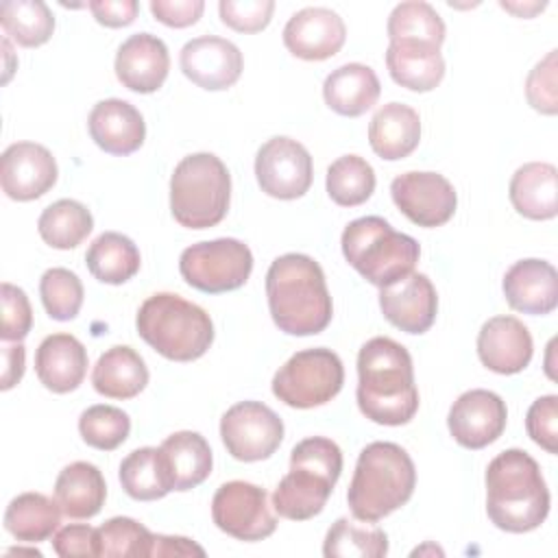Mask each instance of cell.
Returning a JSON list of instances; mask_svg holds the SVG:
<instances>
[{"instance_id":"obj_12","label":"cell","mask_w":558,"mask_h":558,"mask_svg":"<svg viewBox=\"0 0 558 558\" xmlns=\"http://www.w3.org/2000/svg\"><path fill=\"white\" fill-rule=\"evenodd\" d=\"M220 438L240 462L266 460L283 440V421L262 401H240L222 414Z\"/></svg>"},{"instance_id":"obj_11","label":"cell","mask_w":558,"mask_h":558,"mask_svg":"<svg viewBox=\"0 0 558 558\" xmlns=\"http://www.w3.org/2000/svg\"><path fill=\"white\" fill-rule=\"evenodd\" d=\"M211 519L218 530L246 543L268 538L277 530L268 493L244 480L227 482L214 493Z\"/></svg>"},{"instance_id":"obj_37","label":"cell","mask_w":558,"mask_h":558,"mask_svg":"<svg viewBox=\"0 0 558 558\" xmlns=\"http://www.w3.org/2000/svg\"><path fill=\"white\" fill-rule=\"evenodd\" d=\"M325 558H381L388 554V536L379 527H366L340 517L325 536Z\"/></svg>"},{"instance_id":"obj_6","label":"cell","mask_w":558,"mask_h":558,"mask_svg":"<svg viewBox=\"0 0 558 558\" xmlns=\"http://www.w3.org/2000/svg\"><path fill=\"white\" fill-rule=\"evenodd\" d=\"M135 327L148 347L172 362L198 360L214 342L209 314L172 292L150 294L137 310Z\"/></svg>"},{"instance_id":"obj_31","label":"cell","mask_w":558,"mask_h":558,"mask_svg":"<svg viewBox=\"0 0 558 558\" xmlns=\"http://www.w3.org/2000/svg\"><path fill=\"white\" fill-rule=\"evenodd\" d=\"M118 477L124 493L137 501H155L174 490L168 462L157 447L133 449L120 462Z\"/></svg>"},{"instance_id":"obj_38","label":"cell","mask_w":558,"mask_h":558,"mask_svg":"<svg viewBox=\"0 0 558 558\" xmlns=\"http://www.w3.org/2000/svg\"><path fill=\"white\" fill-rule=\"evenodd\" d=\"M327 194L340 207H355L375 192V170L360 155H342L327 168Z\"/></svg>"},{"instance_id":"obj_39","label":"cell","mask_w":558,"mask_h":558,"mask_svg":"<svg viewBox=\"0 0 558 558\" xmlns=\"http://www.w3.org/2000/svg\"><path fill=\"white\" fill-rule=\"evenodd\" d=\"M388 39L390 41H425L432 46H442L445 22L429 2L408 0L392 9L388 17Z\"/></svg>"},{"instance_id":"obj_3","label":"cell","mask_w":558,"mask_h":558,"mask_svg":"<svg viewBox=\"0 0 558 558\" xmlns=\"http://www.w3.org/2000/svg\"><path fill=\"white\" fill-rule=\"evenodd\" d=\"M549 490L538 462L523 449H506L486 469V512L512 534L536 530L549 514Z\"/></svg>"},{"instance_id":"obj_30","label":"cell","mask_w":558,"mask_h":558,"mask_svg":"<svg viewBox=\"0 0 558 558\" xmlns=\"http://www.w3.org/2000/svg\"><path fill=\"white\" fill-rule=\"evenodd\" d=\"M92 384L94 390L107 399H133L146 388L148 368L135 349L116 344L94 364Z\"/></svg>"},{"instance_id":"obj_14","label":"cell","mask_w":558,"mask_h":558,"mask_svg":"<svg viewBox=\"0 0 558 558\" xmlns=\"http://www.w3.org/2000/svg\"><path fill=\"white\" fill-rule=\"evenodd\" d=\"M390 196L408 220L427 229L449 222L458 205L453 185L438 172H403L392 179Z\"/></svg>"},{"instance_id":"obj_20","label":"cell","mask_w":558,"mask_h":558,"mask_svg":"<svg viewBox=\"0 0 558 558\" xmlns=\"http://www.w3.org/2000/svg\"><path fill=\"white\" fill-rule=\"evenodd\" d=\"M118 81L137 94L157 92L170 70V54L157 35L135 33L124 39L116 52L113 63Z\"/></svg>"},{"instance_id":"obj_29","label":"cell","mask_w":558,"mask_h":558,"mask_svg":"<svg viewBox=\"0 0 558 558\" xmlns=\"http://www.w3.org/2000/svg\"><path fill=\"white\" fill-rule=\"evenodd\" d=\"M107 497V484L100 469L92 462H72L63 466L54 482V499L70 519H92L100 512Z\"/></svg>"},{"instance_id":"obj_40","label":"cell","mask_w":558,"mask_h":558,"mask_svg":"<svg viewBox=\"0 0 558 558\" xmlns=\"http://www.w3.org/2000/svg\"><path fill=\"white\" fill-rule=\"evenodd\" d=\"M98 530V556L150 558L155 534L131 517H113Z\"/></svg>"},{"instance_id":"obj_15","label":"cell","mask_w":558,"mask_h":558,"mask_svg":"<svg viewBox=\"0 0 558 558\" xmlns=\"http://www.w3.org/2000/svg\"><path fill=\"white\" fill-rule=\"evenodd\" d=\"M506 421V401L493 390L473 388L453 401L447 427L460 447L484 449L504 434Z\"/></svg>"},{"instance_id":"obj_27","label":"cell","mask_w":558,"mask_h":558,"mask_svg":"<svg viewBox=\"0 0 558 558\" xmlns=\"http://www.w3.org/2000/svg\"><path fill=\"white\" fill-rule=\"evenodd\" d=\"M510 203L530 220H549L558 214V170L545 161L517 168L510 179Z\"/></svg>"},{"instance_id":"obj_42","label":"cell","mask_w":558,"mask_h":558,"mask_svg":"<svg viewBox=\"0 0 558 558\" xmlns=\"http://www.w3.org/2000/svg\"><path fill=\"white\" fill-rule=\"evenodd\" d=\"M39 296L50 318L72 320L83 305V283L68 268H48L39 279Z\"/></svg>"},{"instance_id":"obj_48","label":"cell","mask_w":558,"mask_h":558,"mask_svg":"<svg viewBox=\"0 0 558 558\" xmlns=\"http://www.w3.org/2000/svg\"><path fill=\"white\" fill-rule=\"evenodd\" d=\"M203 0H150V13L155 15V20L172 28H185L196 24L203 15Z\"/></svg>"},{"instance_id":"obj_16","label":"cell","mask_w":558,"mask_h":558,"mask_svg":"<svg viewBox=\"0 0 558 558\" xmlns=\"http://www.w3.org/2000/svg\"><path fill=\"white\" fill-rule=\"evenodd\" d=\"M52 153L35 142H15L0 157V185L13 201H35L57 183Z\"/></svg>"},{"instance_id":"obj_32","label":"cell","mask_w":558,"mask_h":558,"mask_svg":"<svg viewBox=\"0 0 558 558\" xmlns=\"http://www.w3.org/2000/svg\"><path fill=\"white\" fill-rule=\"evenodd\" d=\"M161 453L168 462L174 490H190L203 484L211 473V449L198 432H174L161 442Z\"/></svg>"},{"instance_id":"obj_22","label":"cell","mask_w":558,"mask_h":558,"mask_svg":"<svg viewBox=\"0 0 558 558\" xmlns=\"http://www.w3.org/2000/svg\"><path fill=\"white\" fill-rule=\"evenodd\" d=\"M508 305L517 312L545 316L558 305V272L545 259L514 262L501 281Z\"/></svg>"},{"instance_id":"obj_47","label":"cell","mask_w":558,"mask_h":558,"mask_svg":"<svg viewBox=\"0 0 558 558\" xmlns=\"http://www.w3.org/2000/svg\"><path fill=\"white\" fill-rule=\"evenodd\" d=\"M52 549L61 558L98 556V530L85 523H72L52 534Z\"/></svg>"},{"instance_id":"obj_1","label":"cell","mask_w":558,"mask_h":558,"mask_svg":"<svg viewBox=\"0 0 558 558\" xmlns=\"http://www.w3.org/2000/svg\"><path fill=\"white\" fill-rule=\"evenodd\" d=\"M357 408L379 425H405L418 410V390L408 349L375 336L357 353Z\"/></svg>"},{"instance_id":"obj_18","label":"cell","mask_w":558,"mask_h":558,"mask_svg":"<svg viewBox=\"0 0 558 558\" xmlns=\"http://www.w3.org/2000/svg\"><path fill=\"white\" fill-rule=\"evenodd\" d=\"M379 307L384 318L405 333H425L438 312V294L423 272H410L403 279L381 288Z\"/></svg>"},{"instance_id":"obj_25","label":"cell","mask_w":558,"mask_h":558,"mask_svg":"<svg viewBox=\"0 0 558 558\" xmlns=\"http://www.w3.org/2000/svg\"><path fill=\"white\" fill-rule=\"evenodd\" d=\"M386 65L392 81L410 92H432L445 76L440 48L425 41H390Z\"/></svg>"},{"instance_id":"obj_23","label":"cell","mask_w":558,"mask_h":558,"mask_svg":"<svg viewBox=\"0 0 558 558\" xmlns=\"http://www.w3.org/2000/svg\"><path fill=\"white\" fill-rule=\"evenodd\" d=\"M87 129L94 144L109 155H131L146 137L142 113L122 98H107L94 105L87 118Z\"/></svg>"},{"instance_id":"obj_13","label":"cell","mask_w":558,"mask_h":558,"mask_svg":"<svg viewBox=\"0 0 558 558\" xmlns=\"http://www.w3.org/2000/svg\"><path fill=\"white\" fill-rule=\"evenodd\" d=\"M255 177L272 198L294 201L301 198L314 179V163L307 148L286 135L270 137L255 157Z\"/></svg>"},{"instance_id":"obj_28","label":"cell","mask_w":558,"mask_h":558,"mask_svg":"<svg viewBox=\"0 0 558 558\" xmlns=\"http://www.w3.org/2000/svg\"><path fill=\"white\" fill-rule=\"evenodd\" d=\"M379 92L381 85L375 70L364 63H344L327 74L323 83L327 107L347 118L366 113L377 102Z\"/></svg>"},{"instance_id":"obj_26","label":"cell","mask_w":558,"mask_h":558,"mask_svg":"<svg viewBox=\"0 0 558 558\" xmlns=\"http://www.w3.org/2000/svg\"><path fill=\"white\" fill-rule=\"evenodd\" d=\"M421 142V118L403 102H388L377 109L368 124V144L386 161H399L414 153Z\"/></svg>"},{"instance_id":"obj_41","label":"cell","mask_w":558,"mask_h":558,"mask_svg":"<svg viewBox=\"0 0 558 558\" xmlns=\"http://www.w3.org/2000/svg\"><path fill=\"white\" fill-rule=\"evenodd\" d=\"M81 438L100 451H111L120 447L131 432V418L124 410L116 405H89L78 416Z\"/></svg>"},{"instance_id":"obj_7","label":"cell","mask_w":558,"mask_h":558,"mask_svg":"<svg viewBox=\"0 0 558 558\" xmlns=\"http://www.w3.org/2000/svg\"><path fill=\"white\" fill-rule=\"evenodd\" d=\"M342 255L368 283L386 288L410 275L421 257L418 242L395 231L379 216H362L351 220L340 238Z\"/></svg>"},{"instance_id":"obj_51","label":"cell","mask_w":558,"mask_h":558,"mask_svg":"<svg viewBox=\"0 0 558 558\" xmlns=\"http://www.w3.org/2000/svg\"><path fill=\"white\" fill-rule=\"evenodd\" d=\"M2 362H4V368H2V384H0V388L9 390L24 375V347L20 342L4 344L2 347Z\"/></svg>"},{"instance_id":"obj_4","label":"cell","mask_w":558,"mask_h":558,"mask_svg":"<svg viewBox=\"0 0 558 558\" xmlns=\"http://www.w3.org/2000/svg\"><path fill=\"white\" fill-rule=\"evenodd\" d=\"M416 469L408 451L397 442L375 440L366 445L347 490V504L357 521L375 523L412 497Z\"/></svg>"},{"instance_id":"obj_34","label":"cell","mask_w":558,"mask_h":558,"mask_svg":"<svg viewBox=\"0 0 558 558\" xmlns=\"http://www.w3.org/2000/svg\"><path fill=\"white\" fill-rule=\"evenodd\" d=\"M85 264L94 279L109 286H120L135 277L142 257L140 248L131 238L118 231H105L89 244L85 253Z\"/></svg>"},{"instance_id":"obj_49","label":"cell","mask_w":558,"mask_h":558,"mask_svg":"<svg viewBox=\"0 0 558 558\" xmlns=\"http://www.w3.org/2000/svg\"><path fill=\"white\" fill-rule=\"evenodd\" d=\"M89 11L94 13L96 22L109 28L129 26L140 11V4L135 0H92Z\"/></svg>"},{"instance_id":"obj_2","label":"cell","mask_w":558,"mask_h":558,"mask_svg":"<svg viewBox=\"0 0 558 558\" xmlns=\"http://www.w3.org/2000/svg\"><path fill=\"white\" fill-rule=\"evenodd\" d=\"M268 310L288 336H316L333 316L320 264L303 253L277 257L266 272Z\"/></svg>"},{"instance_id":"obj_52","label":"cell","mask_w":558,"mask_h":558,"mask_svg":"<svg viewBox=\"0 0 558 558\" xmlns=\"http://www.w3.org/2000/svg\"><path fill=\"white\" fill-rule=\"evenodd\" d=\"M504 9H508V11H512V13H517V15H521V17H530V15H534L536 11H541V9H545V2H534V4H512V2H499Z\"/></svg>"},{"instance_id":"obj_19","label":"cell","mask_w":558,"mask_h":558,"mask_svg":"<svg viewBox=\"0 0 558 558\" xmlns=\"http://www.w3.org/2000/svg\"><path fill=\"white\" fill-rule=\"evenodd\" d=\"M344 20L325 7H305L283 26V46L305 61H325L333 57L344 46Z\"/></svg>"},{"instance_id":"obj_44","label":"cell","mask_w":558,"mask_h":558,"mask_svg":"<svg viewBox=\"0 0 558 558\" xmlns=\"http://www.w3.org/2000/svg\"><path fill=\"white\" fill-rule=\"evenodd\" d=\"M0 301H2L0 338L4 342L24 340L33 327V310H31L26 292L22 288L4 281L0 286Z\"/></svg>"},{"instance_id":"obj_36","label":"cell","mask_w":558,"mask_h":558,"mask_svg":"<svg viewBox=\"0 0 558 558\" xmlns=\"http://www.w3.org/2000/svg\"><path fill=\"white\" fill-rule=\"evenodd\" d=\"M4 33L24 48H37L52 37L54 17L41 0H4L0 4Z\"/></svg>"},{"instance_id":"obj_21","label":"cell","mask_w":558,"mask_h":558,"mask_svg":"<svg viewBox=\"0 0 558 558\" xmlns=\"http://www.w3.org/2000/svg\"><path fill=\"white\" fill-rule=\"evenodd\" d=\"M532 351V336L514 316H493L477 333V355L482 364L499 375L521 373L530 364Z\"/></svg>"},{"instance_id":"obj_9","label":"cell","mask_w":558,"mask_h":558,"mask_svg":"<svg viewBox=\"0 0 558 558\" xmlns=\"http://www.w3.org/2000/svg\"><path fill=\"white\" fill-rule=\"evenodd\" d=\"M344 384V366L338 353L325 347L296 351L272 377V395L299 410L331 401Z\"/></svg>"},{"instance_id":"obj_35","label":"cell","mask_w":558,"mask_h":558,"mask_svg":"<svg viewBox=\"0 0 558 558\" xmlns=\"http://www.w3.org/2000/svg\"><path fill=\"white\" fill-rule=\"evenodd\" d=\"M94 229V218L89 209L72 198H61L48 205L39 220L37 231L41 240L59 251L76 248Z\"/></svg>"},{"instance_id":"obj_24","label":"cell","mask_w":558,"mask_h":558,"mask_svg":"<svg viewBox=\"0 0 558 558\" xmlns=\"http://www.w3.org/2000/svg\"><path fill=\"white\" fill-rule=\"evenodd\" d=\"M35 373L48 390L72 392L85 379L87 349L72 333L46 336L35 351Z\"/></svg>"},{"instance_id":"obj_8","label":"cell","mask_w":558,"mask_h":558,"mask_svg":"<svg viewBox=\"0 0 558 558\" xmlns=\"http://www.w3.org/2000/svg\"><path fill=\"white\" fill-rule=\"evenodd\" d=\"M231 177L214 153L183 157L170 177V211L181 227H216L229 209Z\"/></svg>"},{"instance_id":"obj_5","label":"cell","mask_w":558,"mask_h":558,"mask_svg":"<svg viewBox=\"0 0 558 558\" xmlns=\"http://www.w3.org/2000/svg\"><path fill=\"white\" fill-rule=\"evenodd\" d=\"M342 473V451L325 436H310L294 445L290 471L272 493V508L290 521H307L323 512Z\"/></svg>"},{"instance_id":"obj_46","label":"cell","mask_w":558,"mask_h":558,"mask_svg":"<svg viewBox=\"0 0 558 558\" xmlns=\"http://www.w3.org/2000/svg\"><path fill=\"white\" fill-rule=\"evenodd\" d=\"M527 436L547 453H558V397H538L525 416Z\"/></svg>"},{"instance_id":"obj_45","label":"cell","mask_w":558,"mask_h":558,"mask_svg":"<svg viewBox=\"0 0 558 558\" xmlns=\"http://www.w3.org/2000/svg\"><path fill=\"white\" fill-rule=\"evenodd\" d=\"M220 20L238 33H257L268 26L275 2L272 0H220Z\"/></svg>"},{"instance_id":"obj_17","label":"cell","mask_w":558,"mask_h":558,"mask_svg":"<svg viewBox=\"0 0 558 558\" xmlns=\"http://www.w3.org/2000/svg\"><path fill=\"white\" fill-rule=\"evenodd\" d=\"M181 72L203 89L220 92L238 83L244 61L240 48L222 37L203 35L190 39L179 54Z\"/></svg>"},{"instance_id":"obj_50","label":"cell","mask_w":558,"mask_h":558,"mask_svg":"<svg viewBox=\"0 0 558 558\" xmlns=\"http://www.w3.org/2000/svg\"><path fill=\"white\" fill-rule=\"evenodd\" d=\"M153 556H205V549L185 536L155 534Z\"/></svg>"},{"instance_id":"obj_43","label":"cell","mask_w":558,"mask_h":558,"mask_svg":"<svg viewBox=\"0 0 558 558\" xmlns=\"http://www.w3.org/2000/svg\"><path fill=\"white\" fill-rule=\"evenodd\" d=\"M556 59L558 52L549 50L545 59H541L525 78V96L532 109L545 116H556L558 111V87H556Z\"/></svg>"},{"instance_id":"obj_10","label":"cell","mask_w":558,"mask_h":558,"mask_svg":"<svg viewBox=\"0 0 558 558\" xmlns=\"http://www.w3.org/2000/svg\"><path fill=\"white\" fill-rule=\"evenodd\" d=\"M253 270L251 248L235 238H218L187 246L179 257V272L187 286L220 294L238 290Z\"/></svg>"},{"instance_id":"obj_33","label":"cell","mask_w":558,"mask_h":558,"mask_svg":"<svg viewBox=\"0 0 558 558\" xmlns=\"http://www.w3.org/2000/svg\"><path fill=\"white\" fill-rule=\"evenodd\" d=\"M61 508L57 499L41 493H22L13 497L4 510L7 532L22 543L48 541L61 521Z\"/></svg>"}]
</instances>
